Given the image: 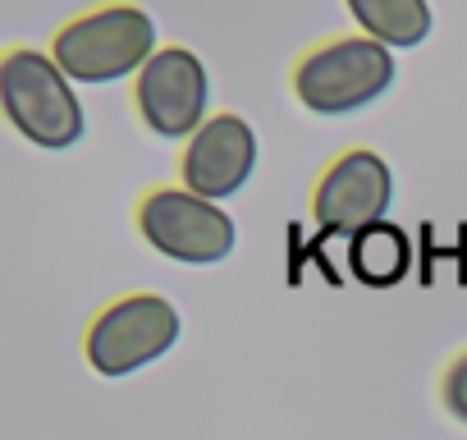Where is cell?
I'll return each instance as SVG.
<instances>
[{
  "label": "cell",
  "instance_id": "obj_10",
  "mask_svg": "<svg viewBox=\"0 0 467 440\" xmlns=\"http://www.w3.org/2000/svg\"><path fill=\"white\" fill-rule=\"evenodd\" d=\"M408 239H403V230L399 225H376V230H367V235H358L353 239V248H348V262H353V276L362 280V285H376V289H389V285H399L403 280V271H408Z\"/></svg>",
  "mask_w": 467,
  "mask_h": 440
},
{
  "label": "cell",
  "instance_id": "obj_7",
  "mask_svg": "<svg viewBox=\"0 0 467 440\" xmlns=\"http://www.w3.org/2000/svg\"><path fill=\"white\" fill-rule=\"evenodd\" d=\"M206 101H211L206 65L192 51H183V47H161L147 60V69L133 79L138 120L156 138H192L211 120Z\"/></svg>",
  "mask_w": 467,
  "mask_h": 440
},
{
  "label": "cell",
  "instance_id": "obj_2",
  "mask_svg": "<svg viewBox=\"0 0 467 440\" xmlns=\"http://www.w3.org/2000/svg\"><path fill=\"white\" fill-rule=\"evenodd\" d=\"M0 101L5 120L42 152H65L83 142V106L65 69L28 47H10L0 56Z\"/></svg>",
  "mask_w": 467,
  "mask_h": 440
},
{
  "label": "cell",
  "instance_id": "obj_8",
  "mask_svg": "<svg viewBox=\"0 0 467 440\" xmlns=\"http://www.w3.org/2000/svg\"><path fill=\"white\" fill-rule=\"evenodd\" d=\"M257 170V133L244 115L220 110L211 115L179 152V179L188 193L206 202L234 197Z\"/></svg>",
  "mask_w": 467,
  "mask_h": 440
},
{
  "label": "cell",
  "instance_id": "obj_5",
  "mask_svg": "<svg viewBox=\"0 0 467 440\" xmlns=\"http://www.w3.org/2000/svg\"><path fill=\"white\" fill-rule=\"evenodd\" d=\"M138 235L147 239V248L183 267L224 262L234 253V239H239L220 202H206L188 188H151L138 202Z\"/></svg>",
  "mask_w": 467,
  "mask_h": 440
},
{
  "label": "cell",
  "instance_id": "obj_9",
  "mask_svg": "<svg viewBox=\"0 0 467 440\" xmlns=\"http://www.w3.org/2000/svg\"><path fill=\"white\" fill-rule=\"evenodd\" d=\"M348 15L362 28V37L380 47H421L431 37V10L421 0H348Z\"/></svg>",
  "mask_w": 467,
  "mask_h": 440
},
{
  "label": "cell",
  "instance_id": "obj_11",
  "mask_svg": "<svg viewBox=\"0 0 467 440\" xmlns=\"http://www.w3.org/2000/svg\"><path fill=\"white\" fill-rule=\"evenodd\" d=\"M440 403L467 426V349L444 367V376H440Z\"/></svg>",
  "mask_w": 467,
  "mask_h": 440
},
{
  "label": "cell",
  "instance_id": "obj_3",
  "mask_svg": "<svg viewBox=\"0 0 467 440\" xmlns=\"http://www.w3.org/2000/svg\"><path fill=\"white\" fill-rule=\"evenodd\" d=\"M289 83H294V97L312 115H353V110H362V106H371L376 97L389 92L394 51L362 37V33L330 37L294 65Z\"/></svg>",
  "mask_w": 467,
  "mask_h": 440
},
{
  "label": "cell",
  "instance_id": "obj_4",
  "mask_svg": "<svg viewBox=\"0 0 467 440\" xmlns=\"http://www.w3.org/2000/svg\"><path fill=\"white\" fill-rule=\"evenodd\" d=\"M179 308L161 294H124L101 308L83 335V353L97 376H133L179 344Z\"/></svg>",
  "mask_w": 467,
  "mask_h": 440
},
{
  "label": "cell",
  "instance_id": "obj_1",
  "mask_svg": "<svg viewBox=\"0 0 467 440\" xmlns=\"http://www.w3.org/2000/svg\"><path fill=\"white\" fill-rule=\"evenodd\" d=\"M156 56V24L133 5H101L56 28L51 60L69 83H115L124 74H142Z\"/></svg>",
  "mask_w": 467,
  "mask_h": 440
},
{
  "label": "cell",
  "instance_id": "obj_6",
  "mask_svg": "<svg viewBox=\"0 0 467 440\" xmlns=\"http://www.w3.org/2000/svg\"><path fill=\"white\" fill-rule=\"evenodd\" d=\"M389 202H394V174H389L385 156L371 147H353L339 161H330L326 174L317 179L312 215L326 235L358 239V235L385 225Z\"/></svg>",
  "mask_w": 467,
  "mask_h": 440
}]
</instances>
